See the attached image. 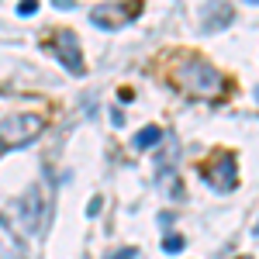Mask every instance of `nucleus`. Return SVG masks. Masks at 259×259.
I'll list each match as a JSON object with an SVG mask.
<instances>
[{
	"instance_id": "obj_1",
	"label": "nucleus",
	"mask_w": 259,
	"mask_h": 259,
	"mask_svg": "<svg viewBox=\"0 0 259 259\" xmlns=\"http://www.w3.org/2000/svg\"><path fill=\"white\" fill-rule=\"evenodd\" d=\"M177 80L183 83L187 90H194V94H207V97H211V94H221V87H225V76H221L211 62H204V59H187L177 69Z\"/></svg>"
},
{
	"instance_id": "obj_2",
	"label": "nucleus",
	"mask_w": 259,
	"mask_h": 259,
	"mask_svg": "<svg viewBox=\"0 0 259 259\" xmlns=\"http://www.w3.org/2000/svg\"><path fill=\"white\" fill-rule=\"evenodd\" d=\"M38 132H41V118H38V114H28V111H21V114H7V118L0 121V145H4V149L28 145Z\"/></svg>"
},
{
	"instance_id": "obj_3",
	"label": "nucleus",
	"mask_w": 259,
	"mask_h": 259,
	"mask_svg": "<svg viewBox=\"0 0 259 259\" xmlns=\"http://www.w3.org/2000/svg\"><path fill=\"white\" fill-rule=\"evenodd\" d=\"M142 11L139 0H132V4H97L94 11H90V21L97 24L100 31H121L128 21H135Z\"/></svg>"
},
{
	"instance_id": "obj_4",
	"label": "nucleus",
	"mask_w": 259,
	"mask_h": 259,
	"mask_svg": "<svg viewBox=\"0 0 259 259\" xmlns=\"http://www.w3.org/2000/svg\"><path fill=\"white\" fill-rule=\"evenodd\" d=\"M200 177H204V183H211L214 190H232L235 187V159L228 152H218L211 162L200 166Z\"/></svg>"
},
{
	"instance_id": "obj_5",
	"label": "nucleus",
	"mask_w": 259,
	"mask_h": 259,
	"mask_svg": "<svg viewBox=\"0 0 259 259\" xmlns=\"http://www.w3.org/2000/svg\"><path fill=\"white\" fill-rule=\"evenodd\" d=\"M49 45L59 52V62L69 66V73H76V76L87 73V66H83V59H80V45H76V35H73V31H56V38L49 41Z\"/></svg>"
},
{
	"instance_id": "obj_6",
	"label": "nucleus",
	"mask_w": 259,
	"mask_h": 259,
	"mask_svg": "<svg viewBox=\"0 0 259 259\" xmlns=\"http://www.w3.org/2000/svg\"><path fill=\"white\" fill-rule=\"evenodd\" d=\"M41 221H45V190H31L21 200V225L24 232H38Z\"/></svg>"
},
{
	"instance_id": "obj_7",
	"label": "nucleus",
	"mask_w": 259,
	"mask_h": 259,
	"mask_svg": "<svg viewBox=\"0 0 259 259\" xmlns=\"http://www.w3.org/2000/svg\"><path fill=\"white\" fill-rule=\"evenodd\" d=\"M159 139H162V132L156 124H149V128H142L135 135V149H152V145H159Z\"/></svg>"
},
{
	"instance_id": "obj_8",
	"label": "nucleus",
	"mask_w": 259,
	"mask_h": 259,
	"mask_svg": "<svg viewBox=\"0 0 259 259\" xmlns=\"http://www.w3.org/2000/svg\"><path fill=\"white\" fill-rule=\"evenodd\" d=\"M162 249H166V252H177V249H183V239H180V235H169V239L162 242Z\"/></svg>"
},
{
	"instance_id": "obj_9",
	"label": "nucleus",
	"mask_w": 259,
	"mask_h": 259,
	"mask_svg": "<svg viewBox=\"0 0 259 259\" xmlns=\"http://www.w3.org/2000/svg\"><path fill=\"white\" fill-rule=\"evenodd\" d=\"M35 7H38L35 0H24V4L18 7V14H24V18H28V14H35Z\"/></svg>"
},
{
	"instance_id": "obj_10",
	"label": "nucleus",
	"mask_w": 259,
	"mask_h": 259,
	"mask_svg": "<svg viewBox=\"0 0 259 259\" xmlns=\"http://www.w3.org/2000/svg\"><path fill=\"white\" fill-rule=\"evenodd\" d=\"M4 152H7V149H4V145H0V156H4Z\"/></svg>"
},
{
	"instance_id": "obj_11",
	"label": "nucleus",
	"mask_w": 259,
	"mask_h": 259,
	"mask_svg": "<svg viewBox=\"0 0 259 259\" xmlns=\"http://www.w3.org/2000/svg\"><path fill=\"white\" fill-rule=\"evenodd\" d=\"M256 235H259V221H256Z\"/></svg>"
},
{
	"instance_id": "obj_12",
	"label": "nucleus",
	"mask_w": 259,
	"mask_h": 259,
	"mask_svg": "<svg viewBox=\"0 0 259 259\" xmlns=\"http://www.w3.org/2000/svg\"><path fill=\"white\" fill-rule=\"evenodd\" d=\"M242 259H249V256H242Z\"/></svg>"
}]
</instances>
